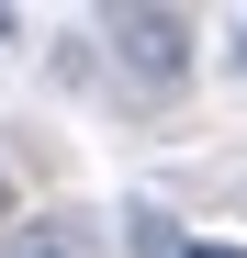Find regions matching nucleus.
<instances>
[{"instance_id":"nucleus-1","label":"nucleus","mask_w":247,"mask_h":258,"mask_svg":"<svg viewBox=\"0 0 247 258\" xmlns=\"http://www.w3.org/2000/svg\"><path fill=\"white\" fill-rule=\"evenodd\" d=\"M112 45H124V68H135L146 90H180V68H191V23H180V12H112Z\"/></svg>"},{"instance_id":"nucleus-2","label":"nucleus","mask_w":247,"mask_h":258,"mask_svg":"<svg viewBox=\"0 0 247 258\" xmlns=\"http://www.w3.org/2000/svg\"><path fill=\"white\" fill-rule=\"evenodd\" d=\"M180 258H247V247H214V236H202V247H180Z\"/></svg>"},{"instance_id":"nucleus-3","label":"nucleus","mask_w":247,"mask_h":258,"mask_svg":"<svg viewBox=\"0 0 247 258\" xmlns=\"http://www.w3.org/2000/svg\"><path fill=\"white\" fill-rule=\"evenodd\" d=\"M23 258H68V247H23Z\"/></svg>"},{"instance_id":"nucleus-4","label":"nucleus","mask_w":247,"mask_h":258,"mask_svg":"<svg viewBox=\"0 0 247 258\" xmlns=\"http://www.w3.org/2000/svg\"><path fill=\"white\" fill-rule=\"evenodd\" d=\"M236 68H247V23H236Z\"/></svg>"},{"instance_id":"nucleus-5","label":"nucleus","mask_w":247,"mask_h":258,"mask_svg":"<svg viewBox=\"0 0 247 258\" xmlns=\"http://www.w3.org/2000/svg\"><path fill=\"white\" fill-rule=\"evenodd\" d=\"M0 34H12V12H0Z\"/></svg>"}]
</instances>
